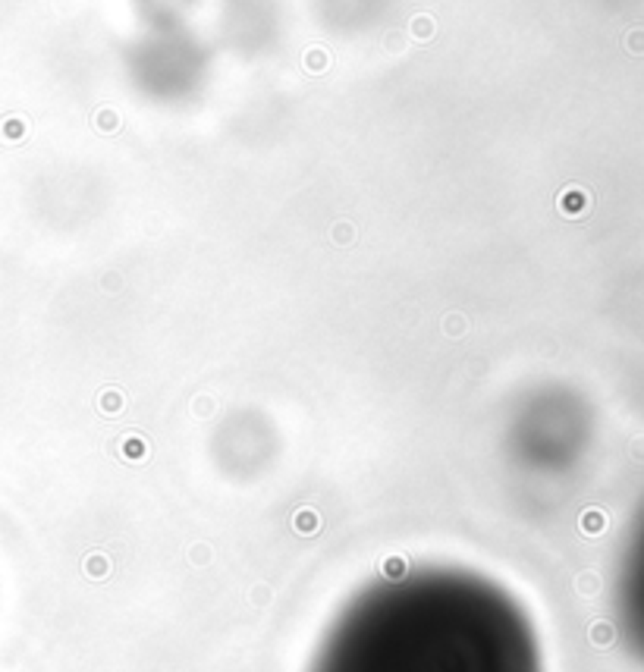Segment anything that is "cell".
Here are the masks:
<instances>
[{
    "mask_svg": "<svg viewBox=\"0 0 644 672\" xmlns=\"http://www.w3.org/2000/svg\"><path fill=\"white\" fill-rule=\"evenodd\" d=\"M305 672H544L541 641L506 584L465 566H409L358 588Z\"/></svg>",
    "mask_w": 644,
    "mask_h": 672,
    "instance_id": "1",
    "label": "cell"
},
{
    "mask_svg": "<svg viewBox=\"0 0 644 672\" xmlns=\"http://www.w3.org/2000/svg\"><path fill=\"white\" fill-rule=\"evenodd\" d=\"M629 47H632V51H644V32H632Z\"/></svg>",
    "mask_w": 644,
    "mask_h": 672,
    "instance_id": "2",
    "label": "cell"
}]
</instances>
